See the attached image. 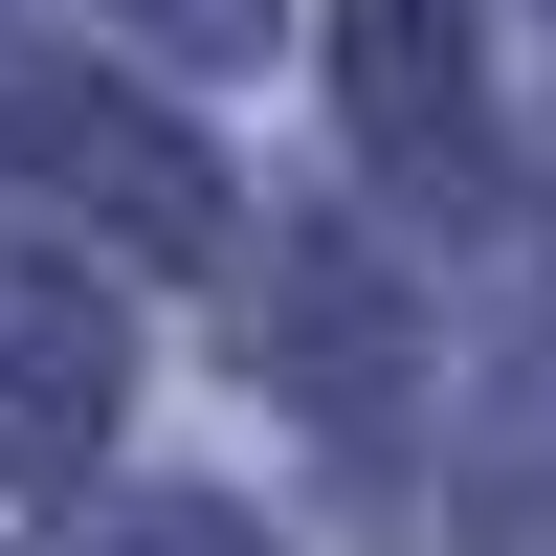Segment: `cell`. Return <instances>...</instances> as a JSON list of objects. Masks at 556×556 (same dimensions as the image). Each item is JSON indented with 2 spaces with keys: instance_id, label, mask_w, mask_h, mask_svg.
Listing matches in <instances>:
<instances>
[{
  "instance_id": "7a4b0ae2",
  "label": "cell",
  "mask_w": 556,
  "mask_h": 556,
  "mask_svg": "<svg viewBox=\"0 0 556 556\" xmlns=\"http://www.w3.org/2000/svg\"><path fill=\"white\" fill-rule=\"evenodd\" d=\"M334 89H356V134H379V156H468L490 134V89H468V0H356L334 23Z\"/></svg>"
},
{
  "instance_id": "8992f818",
  "label": "cell",
  "mask_w": 556,
  "mask_h": 556,
  "mask_svg": "<svg viewBox=\"0 0 556 556\" xmlns=\"http://www.w3.org/2000/svg\"><path fill=\"white\" fill-rule=\"evenodd\" d=\"M112 23H178V45H245L267 0H112Z\"/></svg>"
},
{
  "instance_id": "3957f363",
  "label": "cell",
  "mask_w": 556,
  "mask_h": 556,
  "mask_svg": "<svg viewBox=\"0 0 556 556\" xmlns=\"http://www.w3.org/2000/svg\"><path fill=\"white\" fill-rule=\"evenodd\" d=\"M89 424H112V312L45 290V267H0V468H67Z\"/></svg>"
},
{
  "instance_id": "6da1fadb",
  "label": "cell",
  "mask_w": 556,
  "mask_h": 556,
  "mask_svg": "<svg viewBox=\"0 0 556 556\" xmlns=\"http://www.w3.org/2000/svg\"><path fill=\"white\" fill-rule=\"evenodd\" d=\"M0 178L89 201L112 245H156V267H201V245H223V178H201V134H156L134 89H67V67H23V45H0Z\"/></svg>"
},
{
  "instance_id": "5b68a950",
  "label": "cell",
  "mask_w": 556,
  "mask_h": 556,
  "mask_svg": "<svg viewBox=\"0 0 556 556\" xmlns=\"http://www.w3.org/2000/svg\"><path fill=\"white\" fill-rule=\"evenodd\" d=\"M89 556H245V534H223L201 490H156V513H112V534H89Z\"/></svg>"
},
{
  "instance_id": "277c9868",
  "label": "cell",
  "mask_w": 556,
  "mask_h": 556,
  "mask_svg": "<svg viewBox=\"0 0 556 556\" xmlns=\"http://www.w3.org/2000/svg\"><path fill=\"white\" fill-rule=\"evenodd\" d=\"M468 534L490 556H556V356L490 379V445H468Z\"/></svg>"
}]
</instances>
